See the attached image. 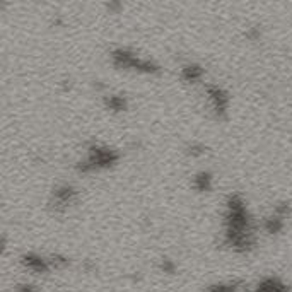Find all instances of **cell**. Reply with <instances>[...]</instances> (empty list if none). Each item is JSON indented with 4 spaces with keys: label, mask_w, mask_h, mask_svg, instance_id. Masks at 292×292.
<instances>
[{
    "label": "cell",
    "mask_w": 292,
    "mask_h": 292,
    "mask_svg": "<svg viewBox=\"0 0 292 292\" xmlns=\"http://www.w3.org/2000/svg\"><path fill=\"white\" fill-rule=\"evenodd\" d=\"M77 200V192L73 186L62 185L53 192V200H51V207L57 212H65L69 207H72Z\"/></svg>",
    "instance_id": "1"
},
{
    "label": "cell",
    "mask_w": 292,
    "mask_h": 292,
    "mask_svg": "<svg viewBox=\"0 0 292 292\" xmlns=\"http://www.w3.org/2000/svg\"><path fill=\"white\" fill-rule=\"evenodd\" d=\"M188 152H190V156H193V157H200L205 154V147H203L202 144H193V146L190 147Z\"/></svg>",
    "instance_id": "6"
},
{
    "label": "cell",
    "mask_w": 292,
    "mask_h": 292,
    "mask_svg": "<svg viewBox=\"0 0 292 292\" xmlns=\"http://www.w3.org/2000/svg\"><path fill=\"white\" fill-rule=\"evenodd\" d=\"M104 104H106L111 111H125L126 110V99L123 96H117V94H111V96L104 97Z\"/></svg>",
    "instance_id": "4"
},
{
    "label": "cell",
    "mask_w": 292,
    "mask_h": 292,
    "mask_svg": "<svg viewBox=\"0 0 292 292\" xmlns=\"http://www.w3.org/2000/svg\"><path fill=\"white\" fill-rule=\"evenodd\" d=\"M193 186H195L198 192H209L212 188V176L209 173H200L195 176L193 179Z\"/></svg>",
    "instance_id": "5"
},
{
    "label": "cell",
    "mask_w": 292,
    "mask_h": 292,
    "mask_svg": "<svg viewBox=\"0 0 292 292\" xmlns=\"http://www.w3.org/2000/svg\"><path fill=\"white\" fill-rule=\"evenodd\" d=\"M207 96H209L210 106L217 117H224L229 108V96L226 91H222L219 86H207Z\"/></svg>",
    "instance_id": "2"
},
{
    "label": "cell",
    "mask_w": 292,
    "mask_h": 292,
    "mask_svg": "<svg viewBox=\"0 0 292 292\" xmlns=\"http://www.w3.org/2000/svg\"><path fill=\"white\" fill-rule=\"evenodd\" d=\"M181 77L186 82H198L203 77V69L200 65H186L181 72Z\"/></svg>",
    "instance_id": "3"
}]
</instances>
